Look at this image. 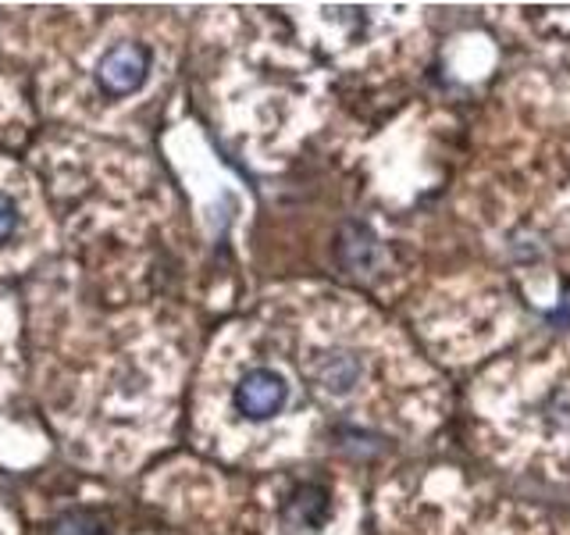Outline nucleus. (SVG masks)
<instances>
[{"mask_svg": "<svg viewBox=\"0 0 570 535\" xmlns=\"http://www.w3.org/2000/svg\"><path fill=\"white\" fill-rule=\"evenodd\" d=\"M151 75V50L143 44H118L100 58L97 83L107 97H129Z\"/></svg>", "mask_w": 570, "mask_h": 535, "instance_id": "obj_1", "label": "nucleus"}, {"mask_svg": "<svg viewBox=\"0 0 570 535\" xmlns=\"http://www.w3.org/2000/svg\"><path fill=\"white\" fill-rule=\"evenodd\" d=\"M285 396H289V385L278 371L271 368H253L239 379L233 404L247 421H268L285 407Z\"/></svg>", "mask_w": 570, "mask_h": 535, "instance_id": "obj_2", "label": "nucleus"}, {"mask_svg": "<svg viewBox=\"0 0 570 535\" xmlns=\"http://www.w3.org/2000/svg\"><path fill=\"white\" fill-rule=\"evenodd\" d=\"M339 264L353 275H375L385 264V250L378 236L360 222H349L339 236Z\"/></svg>", "mask_w": 570, "mask_h": 535, "instance_id": "obj_3", "label": "nucleus"}, {"mask_svg": "<svg viewBox=\"0 0 570 535\" xmlns=\"http://www.w3.org/2000/svg\"><path fill=\"white\" fill-rule=\"evenodd\" d=\"M310 379L329 396H346L360 379V360L349 350H329L310 365Z\"/></svg>", "mask_w": 570, "mask_h": 535, "instance_id": "obj_4", "label": "nucleus"}, {"mask_svg": "<svg viewBox=\"0 0 570 535\" xmlns=\"http://www.w3.org/2000/svg\"><path fill=\"white\" fill-rule=\"evenodd\" d=\"M324 514H329V492L314 482L293 489V497L282 507V525L285 528H321Z\"/></svg>", "mask_w": 570, "mask_h": 535, "instance_id": "obj_5", "label": "nucleus"}, {"mask_svg": "<svg viewBox=\"0 0 570 535\" xmlns=\"http://www.w3.org/2000/svg\"><path fill=\"white\" fill-rule=\"evenodd\" d=\"M54 535H97V521H93L90 514H64L58 521V528H54Z\"/></svg>", "mask_w": 570, "mask_h": 535, "instance_id": "obj_6", "label": "nucleus"}, {"mask_svg": "<svg viewBox=\"0 0 570 535\" xmlns=\"http://www.w3.org/2000/svg\"><path fill=\"white\" fill-rule=\"evenodd\" d=\"M19 229V207L8 193H0V243H8Z\"/></svg>", "mask_w": 570, "mask_h": 535, "instance_id": "obj_7", "label": "nucleus"}]
</instances>
